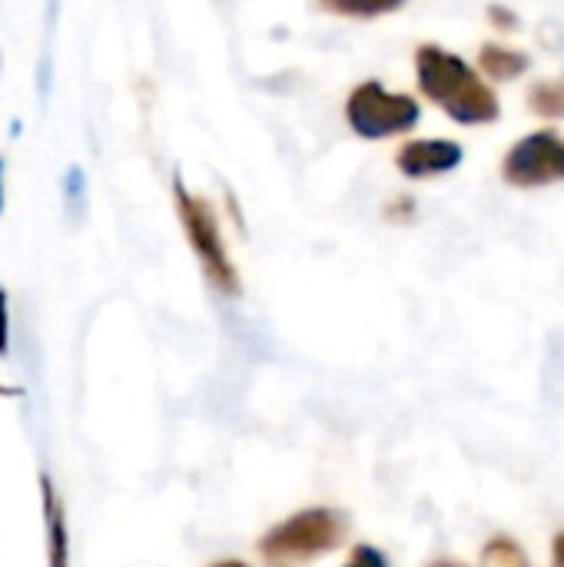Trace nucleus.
Masks as SVG:
<instances>
[{
    "instance_id": "nucleus-1",
    "label": "nucleus",
    "mask_w": 564,
    "mask_h": 567,
    "mask_svg": "<svg viewBox=\"0 0 564 567\" xmlns=\"http://www.w3.org/2000/svg\"><path fill=\"white\" fill-rule=\"evenodd\" d=\"M416 86L459 126H489L502 116L495 86L459 53L422 43L416 50Z\"/></svg>"
},
{
    "instance_id": "nucleus-2",
    "label": "nucleus",
    "mask_w": 564,
    "mask_h": 567,
    "mask_svg": "<svg viewBox=\"0 0 564 567\" xmlns=\"http://www.w3.org/2000/svg\"><path fill=\"white\" fill-rule=\"evenodd\" d=\"M173 206H176V219L183 226V236L193 249V256L199 259L203 266V276L209 279V286L223 296H239L243 292V282H239V272L229 259V249H226V239H223V229H219V216L213 209L209 199L189 193V186L173 176Z\"/></svg>"
},
{
    "instance_id": "nucleus-3",
    "label": "nucleus",
    "mask_w": 564,
    "mask_h": 567,
    "mask_svg": "<svg viewBox=\"0 0 564 567\" xmlns=\"http://www.w3.org/2000/svg\"><path fill=\"white\" fill-rule=\"evenodd\" d=\"M349 538V518L336 508H302L259 538V555L266 561H316L339 551Z\"/></svg>"
},
{
    "instance_id": "nucleus-4",
    "label": "nucleus",
    "mask_w": 564,
    "mask_h": 567,
    "mask_svg": "<svg viewBox=\"0 0 564 567\" xmlns=\"http://www.w3.org/2000/svg\"><path fill=\"white\" fill-rule=\"evenodd\" d=\"M422 106L416 96L382 86L379 80H362L346 96V123L359 140H392L419 126Z\"/></svg>"
},
{
    "instance_id": "nucleus-5",
    "label": "nucleus",
    "mask_w": 564,
    "mask_h": 567,
    "mask_svg": "<svg viewBox=\"0 0 564 567\" xmlns=\"http://www.w3.org/2000/svg\"><path fill=\"white\" fill-rule=\"evenodd\" d=\"M502 179L515 189H542L564 183V136L535 130L509 146L502 156Z\"/></svg>"
},
{
    "instance_id": "nucleus-6",
    "label": "nucleus",
    "mask_w": 564,
    "mask_h": 567,
    "mask_svg": "<svg viewBox=\"0 0 564 567\" xmlns=\"http://www.w3.org/2000/svg\"><path fill=\"white\" fill-rule=\"evenodd\" d=\"M465 159V150L462 143L455 140H406L399 150H396V169L406 176V179H435V176H445L452 169H459Z\"/></svg>"
},
{
    "instance_id": "nucleus-7",
    "label": "nucleus",
    "mask_w": 564,
    "mask_h": 567,
    "mask_svg": "<svg viewBox=\"0 0 564 567\" xmlns=\"http://www.w3.org/2000/svg\"><path fill=\"white\" fill-rule=\"evenodd\" d=\"M40 502H43V528H47V567H70L66 515L50 475H40Z\"/></svg>"
},
{
    "instance_id": "nucleus-8",
    "label": "nucleus",
    "mask_w": 564,
    "mask_h": 567,
    "mask_svg": "<svg viewBox=\"0 0 564 567\" xmlns=\"http://www.w3.org/2000/svg\"><path fill=\"white\" fill-rule=\"evenodd\" d=\"M529 66H532V56L522 47H512L502 40H485L479 47V66L475 70L492 83H512L522 73H529Z\"/></svg>"
},
{
    "instance_id": "nucleus-9",
    "label": "nucleus",
    "mask_w": 564,
    "mask_h": 567,
    "mask_svg": "<svg viewBox=\"0 0 564 567\" xmlns=\"http://www.w3.org/2000/svg\"><path fill=\"white\" fill-rule=\"evenodd\" d=\"M319 10L346 20H376L406 7V0H316Z\"/></svg>"
},
{
    "instance_id": "nucleus-10",
    "label": "nucleus",
    "mask_w": 564,
    "mask_h": 567,
    "mask_svg": "<svg viewBox=\"0 0 564 567\" xmlns=\"http://www.w3.org/2000/svg\"><path fill=\"white\" fill-rule=\"evenodd\" d=\"M525 103L542 120H564V76L535 80L525 93Z\"/></svg>"
},
{
    "instance_id": "nucleus-11",
    "label": "nucleus",
    "mask_w": 564,
    "mask_h": 567,
    "mask_svg": "<svg viewBox=\"0 0 564 567\" xmlns=\"http://www.w3.org/2000/svg\"><path fill=\"white\" fill-rule=\"evenodd\" d=\"M482 567H532L522 545L509 535H495L482 548Z\"/></svg>"
},
{
    "instance_id": "nucleus-12",
    "label": "nucleus",
    "mask_w": 564,
    "mask_h": 567,
    "mask_svg": "<svg viewBox=\"0 0 564 567\" xmlns=\"http://www.w3.org/2000/svg\"><path fill=\"white\" fill-rule=\"evenodd\" d=\"M83 196H86V176L80 166H70L66 176H63V199H66V209L70 213H80L83 209Z\"/></svg>"
},
{
    "instance_id": "nucleus-13",
    "label": "nucleus",
    "mask_w": 564,
    "mask_h": 567,
    "mask_svg": "<svg viewBox=\"0 0 564 567\" xmlns=\"http://www.w3.org/2000/svg\"><path fill=\"white\" fill-rule=\"evenodd\" d=\"M342 567H389V558L376 545H356Z\"/></svg>"
},
{
    "instance_id": "nucleus-14",
    "label": "nucleus",
    "mask_w": 564,
    "mask_h": 567,
    "mask_svg": "<svg viewBox=\"0 0 564 567\" xmlns=\"http://www.w3.org/2000/svg\"><path fill=\"white\" fill-rule=\"evenodd\" d=\"M416 196H409V193H399V196H392L389 203H386V219L389 223H412L416 219Z\"/></svg>"
},
{
    "instance_id": "nucleus-15",
    "label": "nucleus",
    "mask_w": 564,
    "mask_h": 567,
    "mask_svg": "<svg viewBox=\"0 0 564 567\" xmlns=\"http://www.w3.org/2000/svg\"><path fill=\"white\" fill-rule=\"evenodd\" d=\"M485 17H489V23L495 27V30H502V33H515L519 30V13L509 7V3H489V10H485Z\"/></svg>"
},
{
    "instance_id": "nucleus-16",
    "label": "nucleus",
    "mask_w": 564,
    "mask_h": 567,
    "mask_svg": "<svg viewBox=\"0 0 564 567\" xmlns=\"http://www.w3.org/2000/svg\"><path fill=\"white\" fill-rule=\"evenodd\" d=\"M10 355V299L7 289L0 286V359Z\"/></svg>"
},
{
    "instance_id": "nucleus-17",
    "label": "nucleus",
    "mask_w": 564,
    "mask_h": 567,
    "mask_svg": "<svg viewBox=\"0 0 564 567\" xmlns=\"http://www.w3.org/2000/svg\"><path fill=\"white\" fill-rule=\"evenodd\" d=\"M552 567H564V532H558L552 542Z\"/></svg>"
},
{
    "instance_id": "nucleus-18",
    "label": "nucleus",
    "mask_w": 564,
    "mask_h": 567,
    "mask_svg": "<svg viewBox=\"0 0 564 567\" xmlns=\"http://www.w3.org/2000/svg\"><path fill=\"white\" fill-rule=\"evenodd\" d=\"M3 203H7V196H3V156H0V213H3Z\"/></svg>"
},
{
    "instance_id": "nucleus-19",
    "label": "nucleus",
    "mask_w": 564,
    "mask_h": 567,
    "mask_svg": "<svg viewBox=\"0 0 564 567\" xmlns=\"http://www.w3.org/2000/svg\"><path fill=\"white\" fill-rule=\"evenodd\" d=\"M429 567H465L462 561H432Z\"/></svg>"
},
{
    "instance_id": "nucleus-20",
    "label": "nucleus",
    "mask_w": 564,
    "mask_h": 567,
    "mask_svg": "<svg viewBox=\"0 0 564 567\" xmlns=\"http://www.w3.org/2000/svg\"><path fill=\"white\" fill-rule=\"evenodd\" d=\"M209 567H249V565H243V561H216V565H209Z\"/></svg>"
},
{
    "instance_id": "nucleus-21",
    "label": "nucleus",
    "mask_w": 564,
    "mask_h": 567,
    "mask_svg": "<svg viewBox=\"0 0 564 567\" xmlns=\"http://www.w3.org/2000/svg\"><path fill=\"white\" fill-rule=\"evenodd\" d=\"M279 567H283V565H279Z\"/></svg>"
}]
</instances>
